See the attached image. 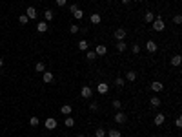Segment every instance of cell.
Masks as SVG:
<instances>
[{"mask_svg": "<svg viewBox=\"0 0 182 137\" xmlns=\"http://www.w3.org/2000/svg\"><path fill=\"white\" fill-rule=\"evenodd\" d=\"M126 50H127V44L124 40H117V51L122 53V51H126Z\"/></svg>", "mask_w": 182, "mask_h": 137, "instance_id": "5bb4252c", "label": "cell"}, {"mask_svg": "<svg viewBox=\"0 0 182 137\" xmlns=\"http://www.w3.org/2000/svg\"><path fill=\"white\" fill-rule=\"evenodd\" d=\"M44 17H46V20H53V18H55V15H53L51 9H44Z\"/></svg>", "mask_w": 182, "mask_h": 137, "instance_id": "7402d4cb", "label": "cell"}, {"mask_svg": "<svg viewBox=\"0 0 182 137\" xmlns=\"http://www.w3.org/2000/svg\"><path fill=\"white\" fill-rule=\"evenodd\" d=\"M73 17H75V18H77V20H82V18H84V11H82V9H80V7H78V9H77V11H75V13H73Z\"/></svg>", "mask_w": 182, "mask_h": 137, "instance_id": "603a6c76", "label": "cell"}, {"mask_svg": "<svg viewBox=\"0 0 182 137\" xmlns=\"http://www.w3.org/2000/svg\"><path fill=\"white\" fill-rule=\"evenodd\" d=\"M97 91H98L100 95H106L107 91H109V84H107V82H100V84L97 86Z\"/></svg>", "mask_w": 182, "mask_h": 137, "instance_id": "5b68a950", "label": "cell"}, {"mask_svg": "<svg viewBox=\"0 0 182 137\" xmlns=\"http://www.w3.org/2000/svg\"><path fill=\"white\" fill-rule=\"evenodd\" d=\"M87 48H89V44H87V40H80V42H78V50H82V51H87Z\"/></svg>", "mask_w": 182, "mask_h": 137, "instance_id": "cb8c5ba5", "label": "cell"}, {"mask_svg": "<svg viewBox=\"0 0 182 137\" xmlns=\"http://www.w3.org/2000/svg\"><path fill=\"white\" fill-rule=\"evenodd\" d=\"M139 2H144V0H139Z\"/></svg>", "mask_w": 182, "mask_h": 137, "instance_id": "7bdbcfd3", "label": "cell"}, {"mask_svg": "<svg viewBox=\"0 0 182 137\" xmlns=\"http://www.w3.org/2000/svg\"><path fill=\"white\" fill-rule=\"evenodd\" d=\"M35 70H37L38 73H44V71H46V64H44V62H37Z\"/></svg>", "mask_w": 182, "mask_h": 137, "instance_id": "d4e9b609", "label": "cell"}, {"mask_svg": "<svg viewBox=\"0 0 182 137\" xmlns=\"http://www.w3.org/2000/svg\"><path fill=\"white\" fill-rule=\"evenodd\" d=\"M89 110H91V111H97V110H98V102H97V101H93L91 104H89Z\"/></svg>", "mask_w": 182, "mask_h": 137, "instance_id": "836d02e7", "label": "cell"}, {"mask_svg": "<svg viewBox=\"0 0 182 137\" xmlns=\"http://www.w3.org/2000/svg\"><path fill=\"white\" fill-rule=\"evenodd\" d=\"M175 126H177V128H182V119H180V117L175 119Z\"/></svg>", "mask_w": 182, "mask_h": 137, "instance_id": "8d00e7d4", "label": "cell"}, {"mask_svg": "<svg viewBox=\"0 0 182 137\" xmlns=\"http://www.w3.org/2000/svg\"><path fill=\"white\" fill-rule=\"evenodd\" d=\"M144 20H146L147 24H151V22L155 20V13H153V11H147V13L144 15Z\"/></svg>", "mask_w": 182, "mask_h": 137, "instance_id": "ffe728a7", "label": "cell"}, {"mask_svg": "<svg viewBox=\"0 0 182 137\" xmlns=\"http://www.w3.org/2000/svg\"><path fill=\"white\" fill-rule=\"evenodd\" d=\"M66 4H67V0H57V6H58V7L66 6Z\"/></svg>", "mask_w": 182, "mask_h": 137, "instance_id": "74e56055", "label": "cell"}, {"mask_svg": "<svg viewBox=\"0 0 182 137\" xmlns=\"http://www.w3.org/2000/svg\"><path fill=\"white\" fill-rule=\"evenodd\" d=\"M78 31H80L78 24H69V33H73V35H75V33H78Z\"/></svg>", "mask_w": 182, "mask_h": 137, "instance_id": "484cf974", "label": "cell"}, {"mask_svg": "<svg viewBox=\"0 0 182 137\" xmlns=\"http://www.w3.org/2000/svg\"><path fill=\"white\" fill-rule=\"evenodd\" d=\"M180 62H182V57L180 55H173V57H171V66H180Z\"/></svg>", "mask_w": 182, "mask_h": 137, "instance_id": "e0dca14e", "label": "cell"}, {"mask_svg": "<svg viewBox=\"0 0 182 137\" xmlns=\"http://www.w3.org/2000/svg\"><path fill=\"white\" fill-rule=\"evenodd\" d=\"M126 37H127V31H126L124 28L115 29V33H113V38H115V40H124Z\"/></svg>", "mask_w": 182, "mask_h": 137, "instance_id": "6da1fadb", "label": "cell"}, {"mask_svg": "<svg viewBox=\"0 0 182 137\" xmlns=\"http://www.w3.org/2000/svg\"><path fill=\"white\" fill-rule=\"evenodd\" d=\"M164 121H166V115H164V113H157L155 119H153V123H155L157 126H162V124H164Z\"/></svg>", "mask_w": 182, "mask_h": 137, "instance_id": "30bf717a", "label": "cell"}, {"mask_svg": "<svg viewBox=\"0 0 182 137\" xmlns=\"http://www.w3.org/2000/svg\"><path fill=\"white\" fill-rule=\"evenodd\" d=\"M95 53H97V57H102V55L107 53V48L104 46V44H98V46L95 48Z\"/></svg>", "mask_w": 182, "mask_h": 137, "instance_id": "ba28073f", "label": "cell"}, {"mask_svg": "<svg viewBox=\"0 0 182 137\" xmlns=\"http://www.w3.org/2000/svg\"><path fill=\"white\" fill-rule=\"evenodd\" d=\"M131 2V0H122V4H129Z\"/></svg>", "mask_w": 182, "mask_h": 137, "instance_id": "ab89813d", "label": "cell"}, {"mask_svg": "<svg viewBox=\"0 0 182 137\" xmlns=\"http://www.w3.org/2000/svg\"><path fill=\"white\" fill-rule=\"evenodd\" d=\"M2 64H4V60H2V57H0V68H2Z\"/></svg>", "mask_w": 182, "mask_h": 137, "instance_id": "60d3db41", "label": "cell"}, {"mask_svg": "<svg viewBox=\"0 0 182 137\" xmlns=\"http://www.w3.org/2000/svg\"><path fill=\"white\" fill-rule=\"evenodd\" d=\"M173 22L177 24V26H179V24H182V17H180V15H175V17H173Z\"/></svg>", "mask_w": 182, "mask_h": 137, "instance_id": "d590c367", "label": "cell"}, {"mask_svg": "<svg viewBox=\"0 0 182 137\" xmlns=\"http://www.w3.org/2000/svg\"><path fill=\"white\" fill-rule=\"evenodd\" d=\"M126 121H127V115L124 113V111H117L115 113V123L122 124V123H126Z\"/></svg>", "mask_w": 182, "mask_h": 137, "instance_id": "8992f818", "label": "cell"}, {"mask_svg": "<svg viewBox=\"0 0 182 137\" xmlns=\"http://www.w3.org/2000/svg\"><path fill=\"white\" fill-rule=\"evenodd\" d=\"M89 20H91V24H93V26H97V24H100V20H102L100 13H93L91 17H89Z\"/></svg>", "mask_w": 182, "mask_h": 137, "instance_id": "7c38bea8", "label": "cell"}, {"mask_svg": "<svg viewBox=\"0 0 182 137\" xmlns=\"http://www.w3.org/2000/svg\"><path fill=\"white\" fill-rule=\"evenodd\" d=\"M131 51H133L135 55H139V53H140V46H139V44H133V46H131Z\"/></svg>", "mask_w": 182, "mask_h": 137, "instance_id": "d6a6232c", "label": "cell"}, {"mask_svg": "<svg viewBox=\"0 0 182 137\" xmlns=\"http://www.w3.org/2000/svg\"><path fill=\"white\" fill-rule=\"evenodd\" d=\"M71 111H73V108H71V104H64L62 108H60V113H64V115H66V117L69 115Z\"/></svg>", "mask_w": 182, "mask_h": 137, "instance_id": "2e32d148", "label": "cell"}, {"mask_svg": "<svg viewBox=\"0 0 182 137\" xmlns=\"http://www.w3.org/2000/svg\"><path fill=\"white\" fill-rule=\"evenodd\" d=\"M149 102H151V106H160V102H162V101L155 95V97H151V101H149Z\"/></svg>", "mask_w": 182, "mask_h": 137, "instance_id": "83f0119b", "label": "cell"}, {"mask_svg": "<svg viewBox=\"0 0 182 137\" xmlns=\"http://www.w3.org/2000/svg\"><path fill=\"white\" fill-rule=\"evenodd\" d=\"M57 119H53V117H47V119H46V123H44V126H46V128L47 130H55L57 128Z\"/></svg>", "mask_w": 182, "mask_h": 137, "instance_id": "3957f363", "label": "cell"}, {"mask_svg": "<svg viewBox=\"0 0 182 137\" xmlns=\"http://www.w3.org/2000/svg\"><path fill=\"white\" fill-rule=\"evenodd\" d=\"M37 15H38V11L33 6H29L27 9H26V17L29 18V20H31V18H37Z\"/></svg>", "mask_w": 182, "mask_h": 137, "instance_id": "52a82bcc", "label": "cell"}, {"mask_svg": "<svg viewBox=\"0 0 182 137\" xmlns=\"http://www.w3.org/2000/svg\"><path fill=\"white\" fill-rule=\"evenodd\" d=\"M47 29H49L47 22H38V24H37V31H38V33H46Z\"/></svg>", "mask_w": 182, "mask_h": 137, "instance_id": "4fadbf2b", "label": "cell"}, {"mask_svg": "<svg viewBox=\"0 0 182 137\" xmlns=\"http://www.w3.org/2000/svg\"><path fill=\"white\" fill-rule=\"evenodd\" d=\"M157 48H159V46H157V42H155V40H147V42H146V50L149 51V53H155V51H157Z\"/></svg>", "mask_w": 182, "mask_h": 137, "instance_id": "9c48e42d", "label": "cell"}, {"mask_svg": "<svg viewBox=\"0 0 182 137\" xmlns=\"http://www.w3.org/2000/svg\"><path fill=\"white\" fill-rule=\"evenodd\" d=\"M86 58H87V60H95V58H97V53H95V51H86Z\"/></svg>", "mask_w": 182, "mask_h": 137, "instance_id": "4316f807", "label": "cell"}, {"mask_svg": "<svg viewBox=\"0 0 182 137\" xmlns=\"http://www.w3.org/2000/svg\"><path fill=\"white\" fill-rule=\"evenodd\" d=\"M151 24H153V29H155V31H164V28H166V24H164L162 18H155Z\"/></svg>", "mask_w": 182, "mask_h": 137, "instance_id": "7a4b0ae2", "label": "cell"}, {"mask_svg": "<svg viewBox=\"0 0 182 137\" xmlns=\"http://www.w3.org/2000/svg\"><path fill=\"white\" fill-rule=\"evenodd\" d=\"M77 9H78V6H77V4H71V6H69V11H71V13H75Z\"/></svg>", "mask_w": 182, "mask_h": 137, "instance_id": "f35d334b", "label": "cell"}, {"mask_svg": "<svg viewBox=\"0 0 182 137\" xmlns=\"http://www.w3.org/2000/svg\"><path fill=\"white\" fill-rule=\"evenodd\" d=\"M87 137H93V135H87Z\"/></svg>", "mask_w": 182, "mask_h": 137, "instance_id": "ee69618b", "label": "cell"}, {"mask_svg": "<svg viewBox=\"0 0 182 137\" xmlns=\"http://www.w3.org/2000/svg\"><path fill=\"white\" fill-rule=\"evenodd\" d=\"M80 95L84 97V99H91L93 97V90L89 86H82V90H80Z\"/></svg>", "mask_w": 182, "mask_h": 137, "instance_id": "277c9868", "label": "cell"}, {"mask_svg": "<svg viewBox=\"0 0 182 137\" xmlns=\"http://www.w3.org/2000/svg\"><path fill=\"white\" fill-rule=\"evenodd\" d=\"M124 82H126V81L122 79V77H117V79H115V86H117V88H122V86H124Z\"/></svg>", "mask_w": 182, "mask_h": 137, "instance_id": "f1b7e54d", "label": "cell"}, {"mask_svg": "<svg viewBox=\"0 0 182 137\" xmlns=\"http://www.w3.org/2000/svg\"><path fill=\"white\" fill-rule=\"evenodd\" d=\"M42 79H44V82H46V84H47V82H51L53 79H55V77H53V73H51V71H44Z\"/></svg>", "mask_w": 182, "mask_h": 137, "instance_id": "d6986e66", "label": "cell"}, {"mask_svg": "<svg viewBox=\"0 0 182 137\" xmlns=\"http://www.w3.org/2000/svg\"><path fill=\"white\" fill-rule=\"evenodd\" d=\"M18 22H20V24H27V22H29V18L26 17V15H20V18H18Z\"/></svg>", "mask_w": 182, "mask_h": 137, "instance_id": "e575fe53", "label": "cell"}, {"mask_svg": "<svg viewBox=\"0 0 182 137\" xmlns=\"http://www.w3.org/2000/svg\"><path fill=\"white\" fill-rule=\"evenodd\" d=\"M111 104H113V108H115V110H120V108H122V102H120L119 99H113Z\"/></svg>", "mask_w": 182, "mask_h": 137, "instance_id": "f546056e", "label": "cell"}, {"mask_svg": "<svg viewBox=\"0 0 182 137\" xmlns=\"http://www.w3.org/2000/svg\"><path fill=\"white\" fill-rule=\"evenodd\" d=\"M29 124H31V126H38V124H40L38 117H31V119H29Z\"/></svg>", "mask_w": 182, "mask_h": 137, "instance_id": "1f68e13d", "label": "cell"}, {"mask_svg": "<svg viewBox=\"0 0 182 137\" xmlns=\"http://www.w3.org/2000/svg\"><path fill=\"white\" fill-rule=\"evenodd\" d=\"M77 137H84V135H82V134H80V135H77Z\"/></svg>", "mask_w": 182, "mask_h": 137, "instance_id": "b9f144b4", "label": "cell"}, {"mask_svg": "<svg viewBox=\"0 0 182 137\" xmlns=\"http://www.w3.org/2000/svg\"><path fill=\"white\" fill-rule=\"evenodd\" d=\"M106 135H109V137H120V130H117V128H111L109 132H106Z\"/></svg>", "mask_w": 182, "mask_h": 137, "instance_id": "44dd1931", "label": "cell"}, {"mask_svg": "<svg viewBox=\"0 0 182 137\" xmlns=\"http://www.w3.org/2000/svg\"><path fill=\"white\" fill-rule=\"evenodd\" d=\"M151 90H153L155 93H159V91L164 90V84H162V82H159V81H155V82H151Z\"/></svg>", "mask_w": 182, "mask_h": 137, "instance_id": "8fae6325", "label": "cell"}, {"mask_svg": "<svg viewBox=\"0 0 182 137\" xmlns=\"http://www.w3.org/2000/svg\"><path fill=\"white\" fill-rule=\"evenodd\" d=\"M135 79H137V73H135L133 70H129V71L126 73V81H127V82H135Z\"/></svg>", "mask_w": 182, "mask_h": 137, "instance_id": "9a60e30c", "label": "cell"}, {"mask_svg": "<svg viewBox=\"0 0 182 137\" xmlns=\"http://www.w3.org/2000/svg\"><path fill=\"white\" fill-rule=\"evenodd\" d=\"M64 124H66V128H73V126H75V119H73L71 115H67L66 121H64Z\"/></svg>", "mask_w": 182, "mask_h": 137, "instance_id": "ac0fdd59", "label": "cell"}, {"mask_svg": "<svg viewBox=\"0 0 182 137\" xmlns=\"http://www.w3.org/2000/svg\"><path fill=\"white\" fill-rule=\"evenodd\" d=\"M95 137H106V130H104V128H97Z\"/></svg>", "mask_w": 182, "mask_h": 137, "instance_id": "4dcf8cb0", "label": "cell"}]
</instances>
